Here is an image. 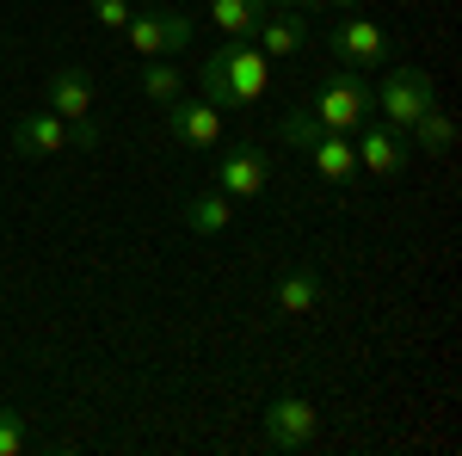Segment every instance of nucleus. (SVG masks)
Here are the masks:
<instances>
[{"instance_id":"f257e3e1","label":"nucleus","mask_w":462,"mask_h":456,"mask_svg":"<svg viewBox=\"0 0 462 456\" xmlns=\"http://www.w3.org/2000/svg\"><path fill=\"white\" fill-rule=\"evenodd\" d=\"M370 111H376V93L364 87V74L357 69H339V74H327L315 87V117H320V130H357V124H370Z\"/></svg>"},{"instance_id":"f03ea898","label":"nucleus","mask_w":462,"mask_h":456,"mask_svg":"<svg viewBox=\"0 0 462 456\" xmlns=\"http://www.w3.org/2000/svg\"><path fill=\"white\" fill-rule=\"evenodd\" d=\"M431 106H438V87H431L426 69H389L376 87V111H383L389 130H413Z\"/></svg>"},{"instance_id":"7ed1b4c3","label":"nucleus","mask_w":462,"mask_h":456,"mask_svg":"<svg viewBox=\"0 0 462 456\" xmlns=\"http://www.w3.org/2000/svg\"><path fill=\"white\" fill-rule=\"evenodd\" d=\"M216 62H222V80H228L235 111H247V106L265 99V87H272V56H265L253 37H228V43L216 50Z\"/></svg>"},{"instance_id":"20e7f679","label":"nucleus","mask_w":462,"mask_h":456,"mask_svg":"<svg viewBox=\"0 0 462 456\" xmlns=\"http://www.w3.org/2000/svg\"><path fill=\"white\" fill-rule=\"evenodd\" d=\"M327 50H333L339 69H383L389 62V32L376 19H339L327 32Z\"/></svg>"},{"instance_id":"39448f33","label":"nucleus","mask_w":462,"mask_h":456,"mask_svg":"<svg viewBox=\"0 0 462 456\" xmlns=\"http://www.w3.org/2000/svg\"><path fill=\"white\" fill-rule=\"evenodd\" d=\"M210 185L228 191V198H259V191L272 185V154L253 148V142H235V148L210 167Z\"/></svg>"},{"instance_id":"423d86ee","label":"nucleus","mask_w":462,"mask_h":456,"mask_svg":"<svg viewBox=\"0 0 462 456\" xmlns=\"http://www.w3.org/2000/svg\"><path fill=\"white\" fill-rule=\"evenodd\" d=\"M315 432H320V414H315V401H302V395H278L265 407V444L272 451H309Z\"/></svg>"},{"instance_id":"0eeeda50","label":"nucleus","mask_w":462,"mask_h":456,"mask_svg":"<svg viewBox=\"0 0 462 456\" xmlns=\"http://www.w3.org/2000/svg\"><path fill=\"white\" fill-rule=\"evenodd\" d=\"M309 25H315V13H302V6H265V19L253 25V43L272 62H284V56H302L309 50Z\"/></svg>"},{"instance_id":"6e6552de","label":"nucleus","mask_w":462,"mask_h":456,"mask_svg":"<svg viewBox=\"0 0 462 456\" xmlns=\"http://www.w3.org/2000/svg\"><path fill=\"white\" fill-rule=\"evenodd\" d=\"M13 148L19 154H69L74 148V124L69 117H56V111H25V117H13Z\"/></svg>"},{"instance_id":"1a4fd4ad","label":"nucleus","mask_w":462,"mask_h":456,"mask_svg":"<svg viewBox=\"0 0 462 456\" xmlns=\"http://www.w3.org/2000/svg\"><path fill=\"white\" fill-rule=\"evenodd\" d=\"M222 117H228V111H216L210 99H173V106H167V130H173V142H185V148H216V142H222Z\"/></svg>"},{"instance_id":"9d476101","label":"nucleus","mask_w":462,"mask_h":456,"mask_svg":"<svg viewBox=\"0 0 462 456\" xmlns=\"http://www.w3.org/2000/svg\"><path fill=\"white\" fill-rule=\"evenodd\" d=\"M352 148H357V167H364V173H376V179H394L401 167H407V142H401V130H389V124L364 130Z\"/></svg>"},{"instance_id":"9b49d317","label":"nucleus","mask_w":462,"mask_h":456,"mask_svg":"<svg viewBox=\"0 0 462 456\" xmlns=\"http://www.w3.org/2000/svg\"><path fill=\"white\" fill-rule=\"evenodd\" d=\"M50 111L69 117V124L93 117V80H87L80 69H56V74H50Z\"/></svg>"},{"instance_id":"f8f14e48","label":"nucleus","mask_w":462,"mask_h":456,"mask_svg":"<svg viewBox=\"0 0 462 456\" xmlns=\"http://www.w3.org/2000/svg\"><path fill=\"white\" fill-rule=\"evenodd\" d=\"M309 161H315V173L327 179V185H346V179L357 173V148L339 130H320L315 142H309Z\"/></svg>"},{"instance_id":"ddd939ff","label":"nucleus","mask_w":462,"mask_h":456,"mask_svg":"<svg viewBox=\"0 0 462 456\" xmlns=\"http://www.w3.org/2000/svg\"><path fill=\"white\" fill-rule=\"evenodd\" d=\"M320 296H327V284L302 265V272H284L278 278V290H272V302H278V315H315Z\"/></svg>"},{"instance_id":"4468645a","label":"nucleus","mask_w":462,"mask_h":456,"mask_svg":"<svg viewBox=\"0 0 462 456\" xmlns=\"http://www.w3.org/2000/svg\"><path fill=\"white\" fill-rule=\"evenodd\" d=\"M179 216H185V228H191V235H222V228L235 222V198L210 185V191H198V198H191Z\"/></svg>"},{"instance_id":"2eb2a0df","label":"nucleus","mask_w":462,"mask_h":456,"mask_svg":"<svg viewBox=\"0 0 462 456\" xmlns=\"http://www.w3.org/2000/svg\"><path fill=\"white\" fill-rule=\"evenodd\" d=\"M272 0H210V25L222 37H253V25L265 19Z\"/></svg>"},{"instance_id":"dca6fc26","label":"nucleus","mask_w":462,"mask_h":456,"mask_svg":"<svg viewBox=\"0 0 462 456\" xmlns=\"http://www.w3.org/2000/svg\"><path fill=\"white\" fill-rule=\"evenodd\" d=\"M124 32H130V50H136L143 62H161V56H167V32H161V6H148L143 19H130Z\"/></svg>"},{"instance_id":"f3484780","label":"nucleus","mask_w":462,"mask_h":456,"mask_svg":"<svg viewBox=\"0 0 462 456\" xmlns=\"http://www.w3.org/2000/svg\"><path fill=\"white\" fill-rule=\"evenodd\" d=\"M143 93L154 99V106H173V99H179V69H173V56H161V62H148V69H143Z\"/></svg>"},{"instance_id":"a211bd4d","label":"nucleus","mask_w":462,"mask_h":456,"mask_svg":"<svg viewBox=\"0 0 462 456\" xmlns=\"http://www.w3.org/2000/svg\"><path fill=\"white\" fill-rule=\"evenodd\" d=\"M413 142H420V148H426V154H444V148H450V142H457V124H450V117H444V111L431 106L426 117H420V124H413Z\"/></svg>"},{"instance_id":"6ab92c4d","label":"nucleus","mask_w":462,"mask_h":456,"mask_svg":"<svg viewBox=\"0 0 462 456\" xmlns=\"http://www.w3.org/2000/svg\"><path fill=\"white\" fill-rule=\"evenodd\" d=\"M161 32H167V56H185L191 37H198V19H185V13H173V6H161Z\"/></svg>"},{"instance_id":"aec40b11","label":"nucleus","mask_w":462,"mask_h":456,"mask_svg":"<svg viewBox=\"0 0 462 456\" xmlns=\"http://www.w3.org/2000/svg\"><path fill=\"white\" fill-rule=\"evenodd\" d=\"M278 136H284L290 148H309V142L320 136V117L315 111H284V117H278Z\"/></svg>"},{"instance_id":"412c9836","label":"nucleus","mask_w":462,"mask_h":456,"mask_svg":"<svg viewBox=\"0 0 462 456\" xmlns=\"http://www.w3.org/2000/svg\"><path fill=\"white\" fill-rule=\"evenodd\" d=\"M25 444H32V432H25V414L0 407V456H19Z\"/></svg>"},{"instance_id":"4be33fe9","label":"nucleus","mask_w":462,"mask_h":456,"mask_svg":"<svg viewBox=\"0 0 462 456\" xmlns=\"http://www.w3.org/2000/svg\"><path fill=\"white\" fill-rule=\"evenodd\" d=\"M198 80H204V99H210L216 111H235V99H228V80H222V62H216V56H204Z\"/></svg>"},{"instance_id":"5701e85b","label":"nucleus","mask_w":462,"mask_h":456,"mask_svg":"<svg viewBox=\"0 0 462 456\" xmlns=\"http://www.w3.org/2000/svg\"><path fill=\"white\" fill-rule=\"evenodd\" d=\"M93 19H99L106 32H124V25H130V0H93Z\"/></svg>"},{"instance_id":"b1692460","label":"nucleus","mask_w":462,"mask_h":456,"mask_svg":"<svg viewBox=\"0 0 462 456\" xmlns=\"http://www.w3.org/2000/svg\"><path fill=\"white\" fill-rule=\"evenodd\" d=\"M278 6H302V13H315V19H320V13H327L320 0H278Z\"/></svg>"},{"instance_id":"393cba45","label":"nucleus","mask_w":462,"mask_h":456,"mask_svg":"<svg viewBox=\"0 0 462 456\" xmlns=\"http://www.w3.org/2000/svg\"><path fill=\"white\" fill-rule=\"evenodd\" d=\"M320 6H339V13H357L364 0H320Z\"/></svg>"},{"instance_id":"a878e982","label":"nucleus","mask_w":462,"mask_h":456,"mask_svg":"<svg viewBox=\"0 0 462 456\" xmlns=\"http://www.w3.org/2000/svg\"><path fill=\"white\" fill-rule=\"evenodd\" d=\"M143 6H167V0H143Z\"/></svg>"}]
</instances>
